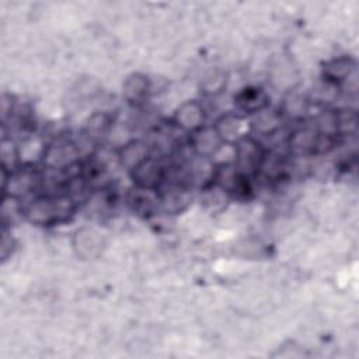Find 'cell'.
<instances>
[{
	"mask_svg": "<svg viewBox=\"0 0 359 359\" xmlns=\"http://www.w3.org/2000/svg\"><path fill=\"white\" fill-rule=\"evenodd\" d=\"M236 160L234 165L244 174H258L266 150L252 135H243L234 142Z\"/></svg>",
	"mask_w": 359,
	"mask_h": 359,
	"instance_id": "7a4b0ae2",
	"label": "cell"
},
{
	"mask_svg": "<svg viewBox=\"0 0 359 359\" xmlns=\"http://www.w3.org/2000/svg\"><path fill=\"white\" fill-rule=\"evenodd\" d=\"M150 156L151 153L147 143L142 140H132L121 147L118 153V160H119V164L125 167L129 172Z\"/></svg>",
	"mask_w": 359,
	"mask_h": 359,
	"instance_id": "8fae6325",
	"label": "cell"
},
{
	"mask_svg": "<svg viewBox=\"0 0 359 359\" xmlns=\"http://www.w3.org/2000/svg\"><path fill=\"white\" fill-rule=\"evenodd\" d=\"M77 210L76 199L65 192L55 195H39L31 199L22 213L36 226H59L74 216Z\"/></svg>",
	"mask_w": 359,
	"mask_h": 359,
	"instance_id": "6da1fadb",
	"label": "cell"
},
{
	"mask_svg": "<svg viewBox=\"0 0 359 359\" xmlns=\"http://www.w3.org/2000/svg\"><path fill=\"white\" fill-rule=\"evenodd\" d=\"M128 202L130 203L135 213L149 217L158 209L160 203V195L158 191L153 189H143L135 187L133 191L128 196Z\"/></svg>",
	"mask_w": 359,
	"mask_h": 359,
	"instance_id": "9c48e42d",
	"label": "cell"
},
{
	"mask_svg": "<svg viewBox=\"0 0 359 359\" xmlns=\"http://www.w3.org/2000/svg\"><path fill=\"white\" fill-rule=\"evenodd\" d=\"M269 105V97L266 91L258 86H247L236 93L234 108L237 115H257L266 109Z\"/></svg>",
	"mask_w": 359,
	"mask_h": 359,
	"instance_id": "277c9868",
	"label": "cell"
},
{
	"mask_svg": "<svg viewBox=\"0 0 359 359\" xmlns=\"http://www.w3.org/2000/svg\"><path fill=\"white\" fill-rule=\"evenodd\" d=\"M206 122V112L203 105L196 100H189L181 104L174 115H172V123L178 129L188 132L189 135L195 130L205 126Z\"/></svg>",
	"mask_w": 359,
	"mask_h": 359,
	"instance_id": "5b68a950",
	"label": "cell"
},
{
	"mask_svg": "<svg viewBox=\"0 0 359 359\" xmlns=\"http://www.w3.org/2000/svg\"><path fill=\"white\" fill-rule=\"evenodd\" d=\"M334 133L341 139L344 136H351L358 129V114L355 109L344 108L331 111Z\"/></svg>",
	"mask_w": 359,
	"mask_h": 359,
	"instance_id": "4fadbf2b",
	"label": "cell"
},
{
	"mask_svg": "<svg viewBox=\"0 0 359 359\" xmlns=\"http://www.w3.org/2000/svg\"><path fill=\"white\" fill-rule=\"evenodd\" d=\"M224 140L220 137L217 129L213 126H202L191 133L189 143L196 154L201 157H212Z\"/></svg>",
	"mask_w": 359,
	"mask_h": 359,
	"instance_id": "52a82bcc",
	"label": "cell"
},
{
	"mask_svg": "<svg viewBox=\"0 0 359 359\" xmlns=\"http://www.w3.org/2000/svg\"><path fill=\"white\" fill-rule=\"evenodd\" d=\"M290 151L296 154H317L318 130L316 128H300L290 133L287 140Z\"/></svg>",
	"mask_w": 359,
	"mask_h": 359,
	"instance_id": "30bf717a",
	"label": "cell"
},
{
	"mask_svg": "<svg viewBox=\"0 0 359 359\" xmlns=\"http://www.w3.org/2000/svg\"><path fill=\"white\" fill-rule=\"evenodd\" d=\"M111 125V116L107 114H98L94 115L87 125V130L90 136H100L101 133H105Z\"/></svg>",
	"mask_w": 359,
	"mask_h": 359,
	"instance_id": "9a60e30c",
	"label": "cell"
},
{
	"mask_svg": "<svg viewBox=\"0 0 359 359\" xmlns=\"http://www.w3.org/2000/svg\"><path fill=\"white\" fill-rule=\"evenodd\" d=\"M150 90H151V84L146 74L132 73L123 81L122 95L129 104L140 105L149 98Z\"/></svg>",
	"mask_w": 359,
	"mask_h": 359,
	"instance_id": "ba28073f",
	"label": "cell"
},
{
	"mask_svg": "<svg viewBox=\"0 0 359 359\" xmlns=\"http://www.w3.org/2000/svg\"><path fill=\"white\" fill-rule=\"evenodd\" d=\"M167 167L157 157H147L139 165L129 171V175L137 188L158 191L167 182Z\"/></svg>",
	"mask_w": 359,
	"mask_h": 359,
	"instance_id": "3957f363",
	"label": "cell"
},
{
	"mask_svg": "<svg viewBox=\"0 0 359 359\" xmlns=\"http://www.w3.org/2000/svg\"><path fill=\"white\" fill-rule=\"evenodd\" d=\"M355 69H356L355 57L349 55H341L324 63L321 79L335 87H339L342 83H345L351 77Z\"/></svg>",
	"mask_w": 359,
	"mask_h": 359,
	"instance_id": "8992f818",
	"label": "cell"
},
{
	"mask_svg": "<svg viewBox=\"0 0 359 359\" xmlns=\"http://www.w3.org/2000/svg\"><path fill=\"white\" fill-rule=\"evenodd\" d=\"M279 125H280V116L275 111H268V109H264L259 114H257L255 119L251 123L255 133H259V135H271L279 128Z\"/></svg>",
	"mask_w": 359,
	"mask_h": 359,
	"instance_id": "5bb4252c",
	"label": "cell"
},
{
	"mask_svg": "<svg viewBox=\"0 0 359 359\" xmlns=\"http://www.w3.org/2000/svg\"><path fill=\"white\" fill-rule=\"evenodd\" d=\"M102 241L100 234L90 229H80L74 234V250L81 258H94L101 252Z\"/></svg>",
	"mask_w": 359,
	"mask_h": 359,
	"instance_id": "7c38bea8",
	"label": "cell"
}]
</instances>
